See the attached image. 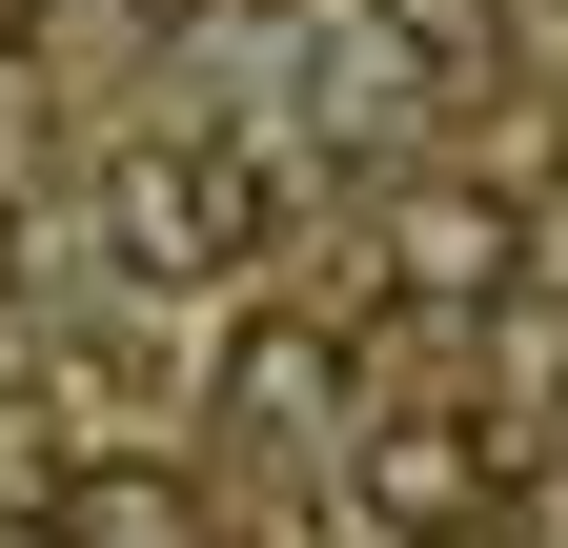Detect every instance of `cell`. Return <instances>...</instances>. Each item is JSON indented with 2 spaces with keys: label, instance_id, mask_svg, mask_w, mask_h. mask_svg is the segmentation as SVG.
<instances>
[{
  "label": "cell",
  "instance_id": "6da1fadb",
  "mask_svg": "<svg viewBox=\"0 0 568 548\" xmlns=\"http://www.w3.org/2000/svg\"><path fill=\"white\" fill-rule=\"evenodd\" d=\"M102 224H122L142 285H203V264H244L264 163H244V143H163V163H122V183H102Z\"/></svg>",
  "mask_w": 568,
  "mask_h": 548
},
{
  "label": "cell",
  "instance_id": "7a4b0ae2",
  "mask_svg": "<svg viewBox=\"0 0 568 548\" xmlns=\"http://www.w3.org/2000/svg\"><path fill=\"white\" fill-rule=\"evenodd\" d=\"M345 488H366L406 548H447V528H487V508H508V447H487L467 406H406V427H366V447H345Z\"/></svg>",
  "mask_w": 568,
  "mask_h": 548
},
{
  "label": "cell",
  "instance_id": "3957f363",
  "mask_svg": "<svg viewBox=\"0 0 568 548\" xmlns=\"http://www.w3.org/2000/svg\"><path fill=\"white\" fill-rule=\"evenodd\" d=\"M41 528H61V548H203V508L163 488V467H61Z\"/></svg>",
  "mask_w": 568,
  "mask_h": 548
},
{
  "label": "cell",
  "instance_id": "277c9868",
  "mask_svg": "<svg viewBox=\"0 0 568 548\" xmlns=\"http://www.w3.org/2000/svg\"><path fill=\"white\" fill-rule=\"evenodd\" d=\"M508 264H528L508 203H406V285L426 305H508Z\"/></svg>",
  "mask_w": 568,
  "mask_h": 548
},
{
  "label": "cell",
  "instance_id": "5b68a950",
  "mask_svg": "<svg viewBox=\"0 0 568 548\" xmlns=\"http://www.w3.org/2000/svg\"><path fill=\"white\" fill-rule=\"evenodd\" d=\"M224 406H244V427H325V406H345V346H325V325H244V346H224Z\"/></svg>",
  "mask_w": 568,
  "mask_h": 548
},
{
  "label": "cell",
  "instance_id": "8992f818",
  "mask_svg": "<svg viewBox=\"0 0 568 548\" xmlns=\"http://www.w3.org/2000/svg\"><path fill=\"white\" fill-rule=\"evenodd\" d=\"M386 41H487V0H386Z\"/></svg>",
  "mask_w": 568,
  "mask_h": 548
},
{
  "label": "cell",
  "instance_id": "52a82bcc",
  "mask_svg": "<svg viewBox=\"0 0 568 548\" xmlns=\"http://www.w3.org/2000/svg\"><path fill=\"white\" fill-rule=\"evenodd\" d=\"M0 548H61V528H41V508H0Z\"/></svg>",
  "mask_w": 568,
  "mask_h": 548
},
{
  "label": "cell",
  "instance_id": "ba28073f",
  "mask_svg": "<svg viewBox=\"0 0 568 548\" xmlns=\"http://www.w3.org/2000/svg\"><path fill=\"white\" fill-rule=\"evenodd\" d=\"M0 264H21V203H0Z\"/></svg>",
  "mask_w": 568,
  "mask_h": 548
},
{
  "label": "cell",
  "instance_id": "9c48e42d",
  "mask_svg": "<svg viewBox=\"0 0 568 548\" xmlns=\"http://www.w3.org/2000/svg\"><path fill=\"white\" fill-rule=\"evenodd\" d=\"M142 21H203V0H142Z\"/></svg>",
  "mask_w": 568,
  "mask_h": 548
},
{
  "label": "cell",
  "instance_id": "30bf717a",
  "mask_svg": "<svg viewBox=\"0 0 568 548\" xmlns=\"http://www.w3.org/2000/svg\"><path fill=\"white\" fill-rule=\"evenodd\" d=\"M21 21H41V0H0V41H21Z\"/></svg>",
  "mask_w": 568,
  "mask_h": 548
}]
</instances>
